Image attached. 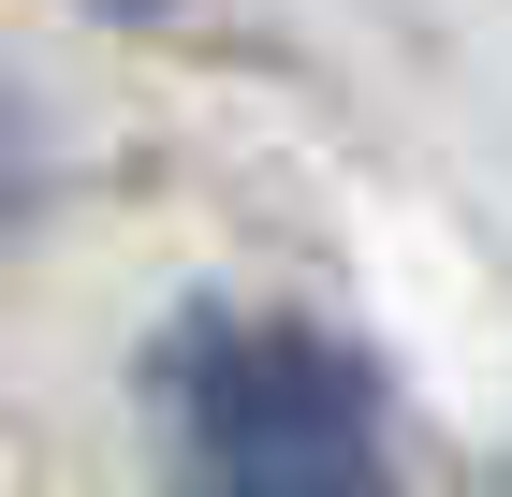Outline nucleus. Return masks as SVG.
Returning a JSON list of instances; mask_svg holds the SVG:
<instances>
[{
  "mask_svg": "<svg viewBox=\"0 0 512 497\" xmlns=\"http://www.w3.org/2000/svg\"><path fill=\"white\" fill-rule=\"evenodd\" d=\"M161 439L176 497H381V381L322 322H191Z\"/></svg>",
  "mask_w": 512,
  "mask_h": 497,
  "instance_id": "f257e3e1",
  "label": "nucleus"
},
{
  "mask_svg": "<svg viewBox=\"0 0 512 497\" xmlns=\"http://www.w3.org/2000/svg\"><path fill=\"white\" fill-rule=\"evenodd\" d=\"M88 15H176V0H88Z\"/></svg>",
  "mask_w": 512,
  "mask_h": 497,
  "instance_id": "f03ea898",
  "label": "nucleus"
}]
</instances>
